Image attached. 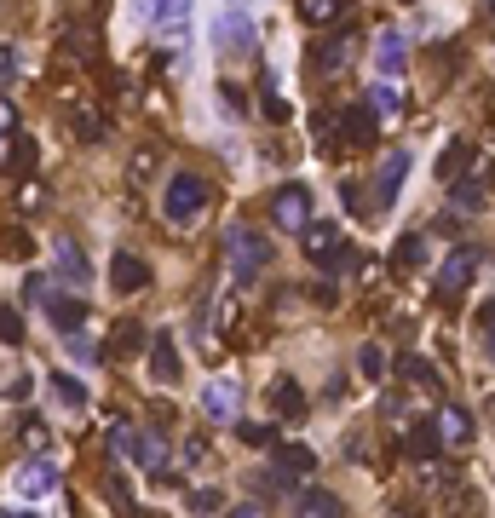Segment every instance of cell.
Masks as SVG:
<instances>
[{
	"label": "cell",
	"mask_w": 495,
	"mask_h": 518,
	"mask_svg": "<svg viewBox=\"0 0 495 518\" xmlns=\"http://www.w3.org/2000/svg\"><path fill=\"white\" fill-rule=\"evenodd\" d=\"M110 288H116V294H144V288H150V265H144L139 254H116L110 259Z\"/></svg>",
	"instance_id": "obj_12"
},
{
	"label": "cell",
	"mask_w": 495,
	"mask_h": 518,
	"mask_svg": "<svg viewBox=\"0 0 495 518\" xmlns=\"http://www.w3.org/2000/svg\"><path fill=\"white\" fill-rule=\"evenodd\" d=\"M478 265H484V254H478L472 242H467V248H455V254L438 265V283H432V288H438V300H455V294L472 283V271H478Z\"/></svg>",
	"instance_id": "obj_6"
},
{
	"label": "cell",
	"mask_w": 495,
	"mask_h": 518,
	"mask_svg": "<svg viewBox=\"0 0 495 518\" xmlns=\"http://www.w3.org/2000/svg\"><path fill=\"white\" fill-rule=\"evenodd\" d=\"M225 248H231V271H236V283H254V277H260V265L271 259V242H265V236H254L248 225H236V231L225 236Z\"/></svg>",
	"instance_id": "obj_4"
},
{
	"label": "cell",
	"mask_w": 495,
	"mask_h": 518,
	"mask_svg": "<svg viewBox=\"0 0 495 518\" xmlns=\"http://www.w3.org/2000/svg\"><path fill=\"white\" fill-rule=\"evenodd\" d=\"M64 52H75V58H93V47H98V35L93 29H64V41H58Z\"/></svg>",
	"instance_id": "obj_32"
},
{
	"label": "cell",
	"mask_w": 495,
	"mask_h": 518,
	"mask_svg": "<svg viewBox=\"0 0 495 518\" xmlns=\"http://www.w3.org/2000/svg\"><path fill=\"white\" fill-rule=\"evenodd\" d=\"M346 52H352V35H329V41H317V47H311V70L334 75L340 64H346Z\"/></svg>",
	"instance_id": "obj_20"
},
{
	"label": "cell",
	"mask_w": 495,
	"mask_h": 518,
	"mask_svg": "<svg viewBox=\"0 0 495 518\" xmlns=\"http://www.w3.org/2000/svg\"><path fill=\"white\" fill-rule=\"evenodd\" d=\"M300 513H340V495H329V490H300Z\"/></svg>",
	"instance_id": "obj_33"
},
{
	"label": "cell",
	"mask_w": 495,
	"mask_h": 518,
	"mask_svg": "<svg viewBox=\"0 0 495 518\" xmlns=\"http://www.w3.org/2000/svg\"><path fill=\"white\" fill-rule=\"evenodd\" d=\"M213 47H225V52H254V47H260V29H254V18H248L242 6H231V12L213 24Z\"/></svg>",
	"instance_id": "obj_7"
},
{
	"label": "cell",
	"mask_w": 495,
	"mask_h": 518,
	"mask_svg": "<svg viewBox=\"0 0 495 518\" xmlns=\"http://www.w3.org/2000/svg\"><path fill=\"white\" fill-rule=\"evenodd\" d=\"M24 300H35V306H41V300H47V277H29V283H24Z\"/></svg>",
	"instance_id": "obj_41"
},
{
	"label": "cell",
	"mask_w": 495,
	"mask_h": 518,
	"mask_svg": "<svg viewBox=\"0 0 495 518\" xmlns=\"http://www.w3.org/2000/svg\"><path fill=\"white\" fill-rule=\"evenodd\" d=\"M70 127H75V139H81V144H98V139H104V121H98L93 110H70Z\"/></svg>",
	"instance_id": "obj_30"
},
{
	"label": "cell",
	"mask_w": 495,
	"mask_h": 518,
	"mask_svg": "<svg viewBox=\"0 0 495 518\" xmlns=\"http://www.w3.org/2000/svg\"><path fill=\"white\" fill-rule=\"evenodd\" d=\"M0 346H24V311L0 306Z\"/></svg>",
	"instance_id": "obj_29"
},
{
	"label": "cell",
	"mask_w": 495,
	"mask_h": 518,
	"mask_svg": "<svg viewBox=\"0 0 495 518\" xmlns=\"http://www.w3.org/2000/svg\"><path fill=\"white\" fill-rule=\"evenodd\" d=\"M311 467H317V455H311L306 444H277V461H271V490H283V484H300V478H311Z\"/></svg>",
	"instance_id": "obj_8"
},
{
	"label": "cell",
	"mask_w": 495,
	"mask_h": 518,
	"mask_svg": "<svg viewBox=\"0 0 495 518\" xmlns=\"http://www.w3.org/2000/svg\"><path fill=\"white\" fill-rule=\"evenodd\" d=\"M375 133H380V116L369 110V98H357V104H346V116H340V127H334L329 150H369Z\"/></svg>",
	"instance_id": "obj_3"
},
{
	"label": "cell",
	"mask_w": 495,
	"mask_h": 518,
	"mask_svg": "<svg viewBox=\"0 0 495 518\" xmlns=\"http://www.w3.org/2000/svg\"><path fill=\"white\" fill-rule=\"evenodd\" d=\"M225 6H248V0H225Z\"/></svg>",
	"instance_id": "obj_44"
},
{
	"label": "cell",
	"mask_w": 495,
	"mask_h": 518,
	"mask_svg": "<svg viewBox=\"0 0 495 518\" xmlns=\"http://www.w3.org/2000/svg\"><path fill=\"white\" fill-rule=\"evenodd\" d=\"M472 162H478V144H472V139H449L444 150H438V179L449 185V179H455V173H467Z\"/></svg>",
	"instance_id": "obj_18"
},
{
	"label": "cell",
	"mask_w": 495,
	"mask_h": 518,
	"mask_svg": "<svg viewBox=\"0 0 495 518\" xmlns=\"http://www.w3.org/2000/svg\"><path fill=\"white\" fill-rule=\"evenodd\" d=\"M369 110H375V116H398L403 98L392 93V87H375V93H369Z\"/></svg>",
	"instance_id": "obj_35"
},
{
	"label": "cell",
	"mask_w": 495,
	"mask_h": 518,
	"mask_svg": "<svg viewBox=\"0 0 495 518\" xmlns=\"http://www.w3.org/2000/svg\"><path fill=\"white\" fill-rule=\"evenodd\" d=\"M35 162H41L35 139H24V133H6V139H0V167H6V173H35Z\"/></svg>",
	"instance_id": "obj_14"
},
{
	"label": "cell",
	"mask_w": 495,
	"mask_h": 518,
	"mask_svg": "<svg viewBox=\"0 0 495 518\" xmlns=\"http://www.w3.org/2000/svg\"><path fill=\"white\" fill-rule=\"evenodd\" d=\"M104 495H110L116 507H133V484H127V478H116V472L104 478Z\"/></svg>",
	"instance_id": "obj_37"
},
{
	"label": "cell",
	"mask_w": 495,
	"mask_h": 518,
	"mask_svg": "<svg viewBox=\"0 0 495 518\" xmlns=\"http://www.w3.org/2000/svg\"><path fill=\"white\" fill-rule=\"evenodd\" d=\"M392 265H403V271L426 265V236H403L398 248H392Z\"/></svg>",
	"instance_id": "obj_27"
},
{
	"label": "cell",
	"mask_w": 495,
	"mask_h": 518,
	"mask_svg": "<svg viewBox=\"0 0 495 518\" xmlns=\"http://www.w3.org/2000/svg\"><path fill=\"white\" fill-rule=\"evenodd\" d=\"M12 490L24 495V501H41V495L58 490V467H52V461H29V467L12 478Z\"/></svg>",
	"instance_id": "obj_13"
},
{
	"label": "cell",
	"mask_w": 495,
	"mask_h": 518,
	"mask_svg": "<svg viewBox=\"0 0 495 518\" xmlns=\"http://www.w3.org/2000/svg\"><path fill=\"white\" fill-rule=\"evenodd\" d=\"M271 213H277L283 231H300V225L311 219V190L306 185H283L277 190V202H271Z\"/></svg>",
	"instance_id": "obj_11"
},
{
	"label": "cell",
	"mask_w": 495,
	"mask_h": 518,
	"mask_svg": "<svg viewBox=\"0 0 495 518\" xmlns=\"http://www.w3.org/2000/svg\"><path fill=\"white\" fill-rule=\"evenodd\" d=\"M150 380H162V386L179 380V346L167 334H150Z\"/></svg>",
	"instance_id": "obj_17"
},
{
	"label": "cell",
	"mask_w": 495,
	"mask_h": 518,
	"mask_svg": "<svg viewBox=\"0 0 495 518\" xmlns=\"http://www.w3.org/2000/svg\"><path fill=\"white\" fill-rule=\"evenodd\" d=\"M190 507L196 513H219V490H190Z\"/></svg>",
	"instance_id": "obj_38"
},
{
	"label": "cell",
	"mask_w": 495,
	"mask_h": 518,
	"mask_svg": "<svg viewBox=\"0 0 495 518\" xmlns=\"http://www.w3.org/2000/svg\"><path fill=\"white\" fill-rule=\"evenodd\" d=\"M236 438H242V444H254V449H271V444H277V426H265V421H236Z\"/></svg>",
	"instance_id": "obj_28"
},
{
	"label": "cell",
	"mask_w": 495,
	"mask_h": 518,
	"mask_svg": "<svg viewBox=\"0 0 495 518\" xmlns=\"http://www.w3.org/2000/svg\"><path fill=\"white\" fill-rule=\"evenodd\" d=\"M490 6H495V0H490Z\"/></svg>",
	"instance_id": "obj_46"
},
{
	"label": "cell",
	"mask_w": 495,
	"mask_h": 518,
	"mask_svg": "<svg viewBox=\"0 0 495 518\" xmlns=\"http://www.w3.org/2000/svg\"><path fill=\"white\" fill-rule=\"evenodd\" d=\"M202 409H208V421H231L236 415V386H225V380L208 386V392H202Z\"/></svg>",
	"instance_id": "obj_23"
},
{
	"label": "cell",
	"mask_w": 495,
	"mask_h": 518,
	"mask_svg": "<svg viewBox=\"0 0 495 518\" xmlns=\"http://www.w3.org/2000/svg\"><path fill=\"white\" fill-rule=\"evenodd\" d=\"M300 248H306V259L323 265V271H352L357 265V248L340 236V225H323V219H306V225H300Z\"/></svg>",
	"instance_id": "obj_1"
},
{
	"label": "cell",
	"mask_w": 495,
	"mask_h": 518,
	"mask_svg": "<svg viewBox=\"0 0 495 518\" xmlns=\"http://www.w3.org/2000/svg\"><path fill=\"white\" fill-rule=\"evenodd\" d=\"M398 375H403V380H415V386H438V369H432L426 357H403Z\"/></svg>",
	"instance_id": "obj_31"
},
{
	"label": "cell",
	"mask_w": 495,
	"mask_h": 518,
	"mask_svg": "<svg viewBox=\"0 0 495 518\" xmlns=\"http://www.w3.org/2000/svg\"><path fill=\"white\" fill-rule=\"evenodd\" d=\"M208 179H202V173H173V179H167V190H162V208H167V219H173V225H185V219H196V213L208 208Z\"/></svg>",
	"instance_id": "obj_2"
},
{
	"label": "cell",
	"mask_w": 495,
	"mask_h": 518,
	"mask_svg": "<svg viewBox=\"0 0 495 518\" xmlns=\"http://www.w3.org/2000/svg\"><path fill=\"white\" fill-rule=\"evenodd\" d=\"M133 12H139L144 24L185 29V18H190V0H133Z\"/></svg>",
	"instance_id": "obj_15"
},
{
	"label": "cell",
	"mask_w": 495,
	"mask_h": 518,
	"mask_svg": "<svg viewBox=\"0 0 495 518\" xmlns=\"http://www.w3.org/2000/svg\"><path fill=\"white\" fill-rule=\"evenodd\" d=\"M403 179H409V150H386L380 156V173H375V208H392L398 202V190H403Z\"/></svg>",
	"instance_id": "obj_9"
},
{
	"label": "cell",
	"mask_w": 495,
	"mask_h": 518,
	"mask_svg": "<svg viewBox=\"0 0 495 518\" xmlns=\"http://www.w3.org/2000/svg\"><path fill=\"white\" fill-rule=\"evenodd\" d=\"M219 98H225V110H231V116H242V87H231V81H225V87H219Z\"/></svg>",
	"instance_id": "obj_40"
},
{
	"label": "cell",
	"mask_w": 495,
	"mask_h": 518,
	"mask_svg": "<svg viewBox=\"0 0 495 518\" xmlns=\"http://www.w3.org/2000/svg\"><path fill=\"white\" fill-rule=\"evenodd\" d=\"M484 346H490V357H495V323H490V329H484Z\"/></svg>",
	"instance_id": "obj_43"
},
{
	"label": "cell",
	"mask_w": 495,
	"mask_h": 518,
	"mask_svg": "<svg viewBox=\"0 0 495 518\" xmlns=\"http://www.w3.org/2000/svg\"><path fill=\"white\" fill-rule=\"evenodd\" d=\"M12 75H18V52L0 47V87H12Z\"/></svg>",
	"instance_id": "obj_39"
},
{
	"label": "cell",
	"mask_w": 495,
	"mask_h": 518,
	"mask_svg": "<svg viewBox=\"0 0 495 518\" xmlns=\"http://www.w3.org/2000/svg\"><path fill=\"white\" fill-rule=\"evenodd\" d=\"M357 369H363L369 380H380L386 375V352H380V346H363V352H357Z\"/></svg>",
	"instance_id": "obj_36"
},
{
	"label": "cell",
	"mask_w": 495,
	"mask_h": 518,
	"mask_svg": "<svg viewBox=\"0 0 495 518\" xmlns=\"http://www.w3.org/2000/svg\"><path fill=\"white\" fill-rule=\"evenodd\" d=\"M52 386H58V398L70 403V409H87V386L75 375H52Z\"/></svg>",
	"instance_id": "obj_34"
},
{
	"label": "cell",
	"mask_w": 495,
	"mask_h": 518,
	"mask_svg": "<svg viewBox=\"0 0 495 518\" xmlns=\"http://www.w3.org/2000/svg\"><path fill=\"white\" fill-rule=\"evenodd\" d=\"M438 432H444L449 444H467V438H472V421H467V409H455V403H449L444 415H438Z\"/></svg>",
	"instance_id": "obj_26"
},
{
	"label": "cell",
	"mask_w": 495,
	"mask_h": 518,
	"mask_svg": "<svg viewBox=\"0 0 495 518\" xmlns=\"http://www.w3.org/2000/svg\"><path fill=\"white\" fill-rule=\"evenodd\" d=\"M398 6H409V0H398Z\"/></svg>",
	"instance_id": "obj_45"
},
{
	"label": "cell",
	"mask_w": 495,
	"mask_h": 518,
	"mask_svg": "<svg viewBox=\"0 0 495 518\" xmlns=\"http://www.w3.org/2000/svg\"><path fill=\"white\" fill-rule=\"evenodd\" d=\"M403 58H409V41H403L398 29H386V35H380V52H375V64H380V70H386V75H392V70H403Z\"/></svg>",
	"instance_id": "obj_24"
},
{
	"label": "cell",
	"mask_w": 495,
	"mask_h": 518,
	"mask_svg": "<svg viewBox=\"0 0 495 518\" xmlns=\"http://www.w3.org/2000/svg\"><path fill=\"white\" fill-rule=\"evenodd\" d=\"M144 352V323H116V334H110V357H133Z\"/></svg>",
	"instance_id": "obj_25"
},
{
	"label": "cell",
	"mask_w": 495,
	"mask_h": 518,
	"mask_svg": "<svg viewBox=\"0 0 495 518\" xmlns=\"http://www.w3.org/2000/svg\"><path fill=\"white\" fill-rule=\"evenodd\" d=\"M41 306H47V317H52V329H58V334H75L81 323H87V300H81V288H75V294H52V288H47V300H41Z\"/></svg>",
	"instance_id": "obj_10"
},
{
	"label": "cell",
	"mask_w": 495,
	"mask_h": 518,
	"mask_svg": "<svg viewBox=\"0 0 495 518\" xmlns=\"http://www.w3.org/2000/svg\"><path fill=\"white\" fill-rule=\"evenodd\" d=\"M438 449H444L438 421H415V426H409V438H403V455H409V461H432Z\"/></svg>",
	"instance_id": "obj_16"
},
{
	"label": "cell",
	"mask_w": 495,
	"mask_h": 518,
	"mask_svg": "<svg viewBox=\"0 0 495 518\" xmlns=\"http://www.w3.org/2000/svg\"><path fill=\"white\" fill-rule=\"evenodd\" d=\"M265 116H271V121H288V104L277 93H265Z\"/></svg>",
	"instance_id": "obj_42"
},
{
	"label": "cell",
	"mask_w": 495,
	"mask_h": 518,
	"mask_svg": "<svg viewBox=\"0 0 495 518\" xmlns=\"http://www.w3.org/2000/svg\"><path fill=\"white\" fill-rule=\"evenodd\" d=\"M495 196V167H478L472 162L467 173H455V179H449V202H455V208H484V202H490Z\"/></svg>",
	"instance_id": "obj_5"
},
{
	"label": "cell",
	"mask_w": 495,
	"mask_h": 518,
	"mask_svg": "<svg viewBox=\"0 0 495 518\" xmlns=\"http://www.w3.org/2000/svg\"><path fill=\"white\" fill-rule=\"evenodd\" d=\"M58 277H64V283H70V288H81V283H87V277H93V271H87V259H81V248H75V242H58Z\"/></svg>",
	"instance_id": "obj_21"
},
{
	"label": "cell",
	"mask_w": 495,
	"mask_h": 518,
	"mask_svg": "<svg viewBox=\"0 0 495 518\" xmlns=\"http://www.w3.org/2000/svg\"><path fill=\"white\" fill-rule=\"evenodd\" d=\"M271 403H277V415H288V421H294V415H306V392H300V380H277V386H271Z\"/></svg>",
	"instance_id": "obj_22"
},
{
	"label": "cell",
	"mask_w": 495,
	"mask_h": 518,
	"mask_svg": "<svg viewBox=\"0 0 495 518\" xmlns=\"http://www.w3.org/2000/svg\"><path fill=\"white\" fill-rule=\"evenodd\" d=\"M346 6H352V0H300L294 12H300V24L306 29H329V24L346 18Z\"/></svg>",
	"instance_id": "obj_19"
}]
</instances>
